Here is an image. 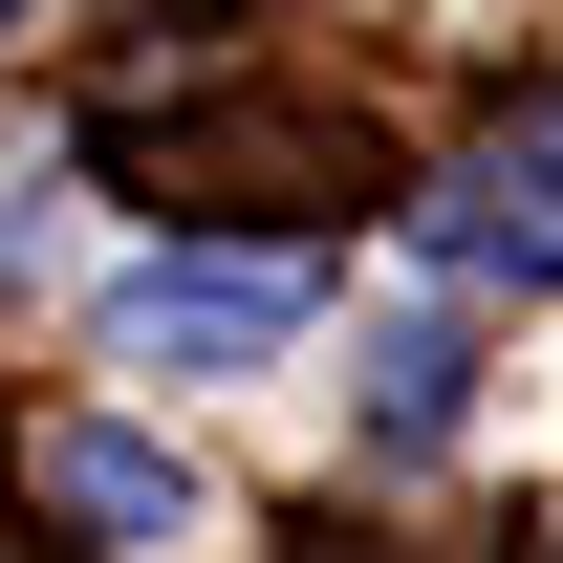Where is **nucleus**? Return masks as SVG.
<instances>
[{"mask_svg": "<svg viewBox=\"0 0 563 563\" xmlns=\"http://www.w3.org/2000/svg\"><path fill=\"white\" fill-rule=\"evenodd\" d=\"M282 325H303V261H239V239H196V261L152 239V261L109 282V347L131 368H261Z\"/></svg>", "mask_w": 563, "mask_h": 563, "instance_id": "f257e3e1", "label": "nucleus"}, {"mask_svg": "<svg viewBox=\"0 0 563 563\" xmlns=\"http://www.w3.org/2000/svg\"><path fill=\"white\" fill-rule=\"evenodd\" d=\"M412 239H433V282H477V303H563V109H542V131H498Z\"/></svg>", "mask_w": 563, "mask_h": 563, "instance_id": "f03ea898", "label": "nucleus"}, {"mask_svg": "<svg viewBox=\"0 0 563 563\" xmlns=\"http://www.w3.org/2000/svg\"><path fill=\"white\" fill-rule=\"evenodd\" d=\"M44 498H66L109 563H174V542H196V477H174L152 433H44Z\"/></svg>", "mask_w": 563, "mask_h": 563, "instance_id": "7ed1b4c3", "label": "nucleus"}, {"mask_svg": "<svg viewBox=\"0 0 563 563\" xmlns=\"http://www.w3.org/2000/svg\"><path fill=\"white\" fill-rule=\"evenodd\" d=\"M455 390H477V368H455V325H390V347H368V433H455Z\"/></svg>", "mask_w": 563, "mask_h": 563, "instance_id": "20e7f679", "label": "nucleus"}, {"mask_svg": "<svg viewBox=\"0 0 563 563\" xmlns=\"http://www.w3.org/2000/svg\"><path fill=\"white\" fill-rule=\"evenodd\" d=\"M22 22H44V0H0V44H22Z\"/></svg>", "mask_w": 563, "mask_h": 563, "instance_id": "39448f33", "label": "nucleus"}]
</instances>
